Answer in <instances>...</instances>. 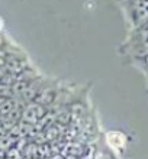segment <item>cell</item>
<instances>
[{"instance_id":"6da1fadb","label":"cell","mask_w":148,"mask_h":159,"mask_svg":"<svg viewBox=\"0 0 148 159\" xmlns=\"http://www.w3.org/2000/svg\"><path fill=\"white\" fill-rule=\"evenodd\" d=\"M106 142H107L109 146L115 148V149H119V148L125 146V138L119 132H110V133H107L106 134Z\"/></svg>"},{"instance_id":"7a4b0ae2","label":"cell","mask_w":148,"mask_h":159,"mask_svg":"<svg viewBox=\"0 0 148 159\" xmlns=\"http://www.w3.org/2000/svg\"><path fill=\"white\" fill-rule=\"evenodd\" d=\"M3 29V20H2V19H0V30Z\"/></svg>"}]
</instances>
